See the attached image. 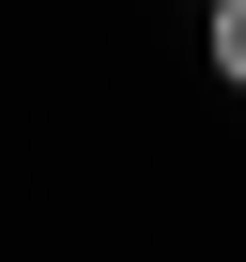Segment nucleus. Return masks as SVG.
Segmentation results:
<instances>
[{"label": "nucleus", "instance_id": "nucleus-1", "mask_svg": "<svg viewBox=\"0 0 246 262\" xmlns=\"http://www.w3.org/2000/svg\"><path fill=\"white\" fill-rule=\"evenodd\" d=\"M200 62H215V93H246V0H200Z\"/></svg>", "mask_w": 246, "mask_h": 262}]
</instances>
